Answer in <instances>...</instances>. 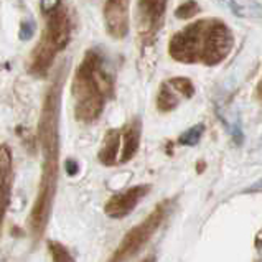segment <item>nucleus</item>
I'll return each mask as SVG.
<instances>
[{"label":"nucleus","instance_id":"obj_1","mask_svg":"<svg viewBox=\"0 0 262 262\" xmlns=\"http://www.w3.org/2000/svg\"><path fill=\"white\" fill-rule=\"evenodd\" d=\"M64 70L61 68L58 76L48 88L45 96L40 121H38V142L43 155L40 188L30 213V231L35 241L43 236L48 226L53 200L58 183V160H59V107H61V89L64 81Z\"/></svg>","mask_w":262,"mask_h":262},{"label":"nucleus","instance_id":"obj_13","mask_svg":"<svg viewBox=\"0 0 262 262\" xmlns=\"http://www.w3.org/2000/svg\"><path fill=\"white\" fill-rule=\"evenodd\" d=\"M183 97L185 96L180 93L178 89L173 86V83H171V81L168 79L159 89V96H157V106H159L160 111L168 112L171 109H175L180 104V101L183 99Z\"/></svg>","mask_w":262,"mask_h":262},{"label":"nucleus","instance_id":"obj_7","mask_svg":"<svg viewBox=\"0 0 262 262\" xmlns=\"http://www.w3.org/2000/svg\"><path fill=\"white\" fill-rule=\"evenodd\" d=\"M168 0H139V32L144 40H152L160 30Z\"/></svg>","mask_w":262,"mask_h":262},{"label":"nucleus","instance_id":"obj_3","mask_svg":"<svg viewBox=\"0 0 262 262\" xmlns=\"http://www.w3.org/2000/svg\"><path fill=\"white\" fill-rule=\"evenodd\" d=\"M74 116L81 122H94L114 93V78L97 50H88L74 73L71 86Z\"/></svg>","mask_w":262,"mask_h":262},{"label":"nucleus","instance_id":"obj_10","mask_svg":"<svg viewBox=\"0 0 262 262\" xmlns=\"http://www.w3.org/2000/svg\"><path fill=\"white\" fill-rule=\"evenodd\" d=\"M122 154V129H112L106 134L97 159L106 167L119 165Z\"/></svg>","mask_w":262,"mask_h":262},{"label":"nucleus","instance_id":"obj_19","mask_svg":"<svg viewBox=\"0 0 262 262\" xmlns=\"http://www.w3.org/2000/svg\"><path fill=\"white\" fill-rule=\"evenodd\" d=\"M61 7V0H40V10L45 15L56 12Z\"/></svg>","mask_w":262,"mask_h":262},{"label":"nucleus","instance_id":"obj_22","mask_svg":"<svg viewBox=\"0 0 262 262\" xmlns=\"http://www.w3.org/2000/svg\"><path fill=\"white\" fill-rule=\"evenodd\" d=\"M257 94L262 97V78H260V81H259V86H257Z\"/></svg>","mask_w":262,"mask_h":262},{"label":"nucleus","instance_id":"obj_18","mask_svg":"<svg viewBox=\"0 0 262 262\" xmlns=\"http://www.w3.org/2000/svg\"><path fill=\"white\" fill-rule=\"evenodd\" d=\"M36 32V25L35 21L32 18H25L24 21H21L20 25V32H18V38L21 41H28L33 38V35Z\"/></svg>","mask_w":262,"mask_h":262},{"label":"nucleus","instance_id":"obj_5","mask_svg":"<svg viewBox=\"0 0 262 262\" xmlns=\"http://www.w3.org/2000/svg\"><path fill=\"white\" fill-rule=\"evenodd\" d=\"M165 214H167V203L157 206L154 211L148 214V218H145L140 224H137L136 228H132L129 233L124 236L122 243L119 244L116 254L112 256V260H125L139 254V251L150 241V237L157 233V229L160 228Z\"/></svg>","mask_w":262,"mask_h":262},{"label":"nucleus","instance_id":"obj_8","mask_svg":"<svg viewBox=\"0 0 262 262\" xmlns=\"http://www.w3.org/2000/svg\"><path fill=\"white\" fill-rule=\"evenodd\" d=\"M150 191V186L148 185H137L132 186V188L125 190L122 193L114 194L107 203L104 206V213L111 218H124V216L129 214L132 209H136L137 205L142 201V198Z\"/></svg>","mask_w":262,"mask_h":262},{"label":"nucleus","instance_id":"obj_12","mask_svg":"<svg viewBox=\"0 0 262 262\" xmlns=\"http://www.w3.org/2000/svg\"><path fill=\"white\" fill-rule=\"evenodd\" d=\"M221 5L241 18H262V5L257 0H220Z\"/></svg>","mask_w":262,"mask_h":262},{"label":"nucleus","instance_id":"obj_17","mask_svg":"<svg viewBox=\"0 0 262 262\" xmlns=\"http://www.w3.org/2000/svg\"><path fill=\"white\" fill-rule=\"evenodd\" d=\"M170 81L173 83V86L185 97H191L194 94V86H193V83L188 78H182V76H180V78H173V79H170Z\"/></svg>","mask_w":262,"mask_h":262},{"label":"nucleus","instance_id":"obj_14","mask_svg":"<svg viewBox=\"0 0 262 262\" xmlns=\"http://www.w3.org/2000/svg\"><path fill=\"white\" fill-rule=\"evenodd\" d=\"M203 132H205V125L203 124H198V125H193L191 129H188L186 132H183L182 136H180L178 142L182 145H186V147H193L196 145L198 142L203 137Z\"/></svg>","mask_w":262,"mask_h":262},{"label":"nucleus","instance_id":"obj_16","mask_svg":"<svg viewBox=\"0 0 262 262\" xmlns=\"http://www.w3.org/2000/svg\"><path fill=\"white\" fill-rule=\"evenodd\" d=\"M198 12H200V5L194 2V0H188V2H185V4H182L178 7L175 15L178 18H191Z\"/></svg>","mask_w":262,"mask_h":262},{"label":"nucleus","instance_id":"obj_15","mask_svg":"<svg viewBox=\"0 0 262 262\" xmlns=\"http://www.w3.org/2000/svg\"><path fill=\"white\" fill-rule=\"evenodd\" d=\"M48 251L51 254V259L55 262H73V256L70 251L58 241H48Z\"/></svg>","mask_w":262,"mask_h":262},{"label":"nucleus","instance_id":"obj_2","mask_svg":"<svg viewBox=\"0 0 262 262\" xmlns=\"http://www.w3.org/2000/svg\"><path fill=\"white\" fill-rule=\"evenodd\" d=\"M234 38L226 24L216 18H203L171 36L170 56L180 63L220 64L233 50Z\"/></svg>","mask_w":262,"mask_h":262},{"label":"nucleus","instance_id":"obj_11","mask_svg":"<svg viewBox=\"0 0 262 262\" xmlns=\"http://www.w3.org/2000/svg\"><path fill=\"white\" fill-rule=\"evenodd\" d=\"M140 134H142V124L140 119L136 117L122 127V154H121V163L129 162L137 154L140 145Z\"/></svg>","mask_w":262,"mask_h":262},{"label":"nucleus","instance_id":"obj_4","mask_svg":"<svg viewBox=\"0 0 262 262\" xmlns=\"http://www.w3.org/2000/svg\"><path fill=\"white\" fill-rule=\"evenodd\" d=\"M47 17L48 20L41 40L35 47L32 59H30V73L38 78L47 76L55 61V56L68 47L71 38V21L68 12L59 7L56 12L47 15Z\"/></svg>","mask_w":262,"mask_h":262},{"label":"nucleus","instance_id":"obj_21","mask_svg":"<svg viewBox=\"0 0 262 262\" xmlns=\"http://www.w3.org/2000/svg\"><path fill=\"white\" fill-rule=\"evenodd\" d=\"M252 191H262V178L259 180V182L254 183V185H251L248 190H246V193H252Z\"/></svg>","mask_w":262,"mask_h":262},{"label":"nucleus","instance_id":"obj_9","mask_svg":"<svg viewBox=\"0 0 262 262\" xmlns=\"http://www.w3.org/2000/svg\"><path fill=\"white\" fill-rule=\"evenodd\" d=\"M13 183V157L7 145H0V228L10 205Z\"/></svg>","mask_w":262,"mask_h":262},{"label":"nucleus","instance_id":"obj_20","mask_svg":"<svg viewBox=\"0 0 262 262\" xmlns=\"http://www.w3.org/2000/svg\"><path fill=\"white\" fill-rule=\"evenodd\" d=\"M64 170H66V173H68L70 177H74V175H78V171H79V163L76 160H73V159H68L64 162Z\"/></svg>","mask_w":262,"mask_h":262},{"label":"nucleus","instance_id":"obj_6","mask_svg":"<svg viewBox=\"0 0 262 262\" xmlns=\"http://www.w3.org/2000/svg\"><path fill=\"white\" fill-rule=\"evenodd\" d=\"M102 13L107 35L114 40L125 38L130 28V0H106Z\"/></svg>","mask_w":262,"mask_h":262}]
</instances>
